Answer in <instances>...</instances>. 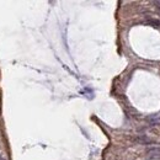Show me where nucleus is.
<instances>
[{"label":"nucleus","instance_id":"obj_1","mask_svg":"<svg viewBox=\"0 0 160 160\" xmlns=\"http://www.w3.org/2000/svg\"><path fill=\"white\" fill-rule=\"evenodd\" d=\"M148 121L150 122L153 126L160 124V115H153L150 117H148Z\"/></svg>","mask_w":160,"mask_h":160},{"label":"nucleus","instance_id":"obj_2","mask_svg":"<svg viewBox=\"0 0 160 160\" xmlns=\"http://www.w3.org/2000/svg\"><path fill=\"white\" fill-rule=\"evenodd\" d=\"M136 142H139V143H149L150 140H149L147 137H140V138H136Z\"/></svg>","mask_w":160,"mask_h":160},{"label":"nucleus","instance_id":"obj_3","mask_svg":"<svg viewBox=\"0 0 160 160\" xmlns=\"http://www.w3.org/2000/svg\"><path fill=\"white\" fill-rule=\"evenodd\" d=\"M148 22L150 25H153L154 27H160V21H158V20H149Z\"/></svg>","mask_w":160,"mask_h":160},{"label":"nucleus","instance_id":"obj_4","mask_svg":"<svg viewBox=\"0 0 160 160\" xmlns=\"http://www.w3.org/2000/svg\"><path fill=\"white\" fill-rule=\"evenodd\" d=\"M154 5H155L157 9L159 10V13H160V1H154Z\"/></svg>","mask_w":160,"mask_h":160},{"label":"nucleus","instance_id":"obj_5","mask_svg":"<svg viewBox=\"0 0 160 160\" xmlns=\"http://www.w3.org/2000/svg\"><path fill=\"white\" fill-rule=\"evenodd\" d=\"M0 160H5V159H3V158H1V157H0Z\"/></svg>","mask_w":160,"mask_h":160}]
</instances>
